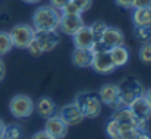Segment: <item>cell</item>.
Returning <instances> with one entry per match:
<instances>
[{
    "instance_id": "obj_1",
    "label": "cell",
    "mask_w": 151,
    "mask_h": 139,
    "mask_svg": "<svg viewBox=\"0 0 151 139\" xmlns=\"http://www.w3.org/2000/svg\"><path fill=\"white\" fill-rule=\"evenodd\" d=\"M60 12L50 4L38 6L32 13V27L35 31H57Z\"/></svg>"
},
{
    "instance_id": "obj_2",
    "label": "cell",
    "mask_w": 151,
    "mask_h": 139,
    "mask_svg": "<svg viewBox=\"0 0 151 139\" xmlns=\"http://www.w3.org/2000/svg\"><path fill=\"white\" fill-rule=\"evenodd\" d=\"M117 91H119V105L129 107L135 100L144 95L145 88L138 79L126 78L117 85Z\"/></svg>"
},
{
    "instance_id": "obj_3",
    "label": "cell",
    "mask_w": 151,
    "mask_h": 139,
    "mask_svg": "<svg viewBox=\"0 0 151 139\" xmlns=\"http://www.w3.org/2000/svg\"><path fill=\"white\" fill-rule=\"evenodd\" d=\"M9 111L15 119H28L35 111V102L25 94L15 95L9 102Z\"/></svg>"
},
{
    "instance_id": "obj_4",
    "label": "cell",
    "mask_w": 151,
    "mask_h": 139,
    "mask_svg": "<svg viewBox=\"0 0 151 139\" xmlns=\"http://www.w3.org/2000/svg\"><path fill=\"white\" fill-rule=\"evenodd\" d=\"M75 102L79 105L82 110L85 119H96L101 113V105L103 102L100 101L99 94L96 92H82L79 94L75 100Z\"/></svg>"
},
{
    "instance_id": "obj_5",
    "label": "cell",
    "mask_w": 151,
    "mask_h": 139,
    "mask_svg": "<svg viewBox=\"0 0 151 139\" xmlns=\"http://www.w3.org/2000/svg\"><path fill=\"white\" fill-rule=\"evenodd\" d=\"M9 35H10L13 47L21 48V50H27V47L34 40L35 29H34V27H31L28 24H16L10 28Z\"/></svg>"
},
{
    "instance_id": "obj_6",
    "label": "cell",
    "mask_w": 151,
    "mask_h": 139,
    "mask_svg": "<svg viewBox=\"0 0 151 139\" xmlns=\"http://www.w3.org/2000/svg\"><path fill=\"white\" fill-rule=\"evenodd\" d=\"M128 108L131 110V113L137 122L138 130H147V125L151 117V107L147 102V100L144 98V95L139 97L138 100H135Z\"/></svg>"
},
{
    "instance_id": "obj_7",
    "label": "cell",
    "mask_w": 151,
    "mask_h": 139,
    "mask_svg": "<svg viewBox=\"0 0 151 139\" xmlns=\"http://www.w3.org/2000/svg\"><path fill=\"white\" fill-rule=\"evenodd\" d=\"M84 19H82V15H78V13H60V22H59V29L72 37L73 34H76L82 27H84Z\"/></svg>"
},
{
    "instance_id": "obj_8",
    "label": "cell",
    "mask_w": 151,
    "mask_h": 139,
    "mask_svg": "<svg viewBox=\"0 0 151 139\" xmlns=\"http://www.w3.org/2000/svg\"><path fill=\"white\" fill-rule=\"evenodd\" d=\"M101 48L104 50H109L111 47L120 46V44H125V35L122 32V29L116 28V27H111V25H107L101 38L99 41H96Z\"/></svg>"
},
{
    "instance_id": "obj_9",
    "label": "cell",
    "mask_w": 151,
    "mask_h": 139,
    "mask_svg": "<svg viewBox=\"0 0 151 139\" xmlns=\"http://www.w3.org/2000/svg\"><path fill=\"white\" fill-rule=\"evenodd\" d=\"M91 67L94 72L100 73V75H110L116 70V66L113 64L109 51L107 50H99L94 51V57L91 62Z\"/></svg>"
},
{
    "instance_id": "obj_10",
    "label": "cell",
    "mask_w": 151,
    "mask_h": 139,
    "mask_svg": "<svg viewBox=\"0 0 151 139\" xmlns=\"http://www.w3.org/2000/svg\"><path fill=\"white\" fill-rule=\"evenodd\" d=\"M59 116H60V119L66 123V126H69V128L82 123L84 119H85L82 110L79 108V105H78L75 101L70 102V104H68V105H65V107H62Z\"/></svg>"
},
{
    "instance_id": "obj_11",
    "label": "cell",
    "mask_w": 151,
    "mask_h": 139,
    "mask_svg": "<svg viewBox=\"0 0 151 139\" xmlns=\"http://www.w3.org/2000/svg\"><path fill=\"white\" fill-rule=\"evenodd\" d=\"M34 40L43 53H49L59 46L60 35L57 34V31H35Z\"/></svg>"
},
{
    "instance_id": "obj_12",
    "label": "cell",
    "mask_w": 151,
    "mask_h": 139,
    "mask_svg": "<svg viewBox=\"0 0 151 139\" xmlns=\"http://www.w3.org/2000/svg\"><path fill=\"white\" fill-rule=\"evenodd\" d=\"M46 126H44V130L53 136L54 139H63L68 133V129L69 126H66V123L60 119L59 114H53L50 117L46 119Z\"/></svg>"
},
{
    "instance_id": "obj_13",
    "label": "cell",
    "mask_w": 151,
    "mask_h": 139,
    "mask_svg": "<svg viewBox=\"0 0 151 139\" xmlns=\"http://www.w3.org/2000/svg\"><path fill=\"white\" fill-rule=\"evenodd\" d=\"M99 97H100V101L104 105H109L111 107L113 110L119 108V91H117V85L114 84H106L103 85L99 91Z\"/></svg>"
},
{
    "instance_id": "obj_14",
    "label": "cell",
    "mask_w": 151,
    "mask_h": 139,
    "mask_svg": "<svg viewBox=\"0 0 151 139\" xmlns=\"http://www.w3.org/2000/svg\"><path fill=\"white\" fill-rule=\"evenodd\" d=\"M93 57H94V51L91 48H79V47H75L72 51V56H70L72 63L81 69L91 67Z\"/></svg>"
},
{
    "instance_id": "obj_15",
    "label": "cell",
    "mask_w": 151,
    "mask_h": 139,
    "mask_svg": "<svg viewBox=\"0 0 151 139\" xmlns=\"http://www.w3.org/2000/svg\"><path fill=\"white\" fill-rule=\"evenodd\" d=\"M72 43L75 47H79V48H93L96 40H94V35H93L90 25H84L76 34H73Z\"/></svg>"
},
{
    "instance_id": "obj_16",
    "label": "cell",
    "mask_w": 151,
    "mask_h": 139,
    "mask_svg": "<svg viewBox=\"0 0 151 139\" xmlns=\"http://www.w3.org/2000/svg\"><path fill=\"white\" fill-rule=\"evenodd\" d=\"M107 51H109V56H110L113 64L116 66V69L125 66V64L129 62V50L125 47V44L111 47V48H109Z\"/></svg>"
},
{
    "instance_id": "obj_17",
    "label": "cell",
    "mask_w": 151,
    "mask_h": 139,
    "mask_svg": "<svg viewBox=\"0 0 151 139\" xmlns=\"http://www.w3.org/2000/svg\"><path fill=\"white\" fill-rule=\"evenodd\" d=\"M93 4V0H69L68 4H65L60 10V13H78L82 15L87 10H90Z\"/></svg>"
},
{
    "instance_id": "obj_18",
    "label": "cell",
    "mask_w": 151,
    "mask_h": 139,
    "mask_svg": "<svg viewBox=\"0 0 151 139\" xmlns=\"http://www.w3.org/2000/svg\"><path fill=\"white\" fill-rule=\"evenodd\" d=\"M132 22L135 27L151 28V10L150 7H134L132 9Z\"/></svg>"
},
{
    "instance_id": "obj_19",
    "label": "cell",
    "mask_w": 151,
    "mask_h": 139,
    "mask_svg": "<svg viewBox=\"0 0 151 139\" xmlns=\"http://www.w3.org/2000/svg\"><path fill=\"white\" fill-rule=\"evenodd\" d=\"M54 110H56V104L54 101L49 98V97H41L37 102H35V111L38 113L40 117L43 119H47L54 114Z\"/></svg>"
},
{
    "instance_id": "obj_20",
    "label": "cell",
    "mask_w": 151,
    "mask_h": 139,
    "mask_svg": "<svg viewBox=\"0 0 151 139\" xmlns=\"http://www.w3.org/2000/svg\"><path fill=\"white\" fill-rule=\"evenodd\" d=\"M12 48H13V44H12V40H10L9 32L0 31V57L4 56V54H7Z\"/></svg>"
},
{
    "instance_id": "obj_21",
    "label": "cell",
    "mask_w": 151,
    "mask_h": 139,
    "mask_svg": "<svg viewBox=\"0 0 151 139\" xmlns=\"http://www.w3.org/2000/svg\"><path fill=\"white\" fill-rule=\"evenodd\" d=\"M138 57L144 64H151V41H147L141 46Z\"/></svg>"
},
{
    "instance_id": "obj_22",
    "label": "cell",
    "mask_w": 151,
    "mask_h": 139,
    "mask_svg": "<svg viewBox=\"0 0 151 139\" xmlns=\"http://www.w3.org/2000/svg\"><path fill=\"white\" fill-rule=\"evenodd\" d=\"M4 135L9 139H22L24 138L22 129H21L18 125H6V128H4Z\"/></svg>"
},
{
    "instance_id": "obj_23",
    "label": "cell",
    "mask_w": 151,
    "mask_h": 139,
    "mask_svg": "<svg viewBox=\"0 0 151 139\" xmlns=\"http://www.w3.org/2000/svg\"><path fill=\"white\" fill-rule=\"evenodd\" d=\"M106 27H107V24L103 22V21H96V22H93V24L90 25V28H91V31H93V35H94V40H96V41H99L101 38V35H103Z\"/></svg>"
},
{
    "instance_id": "obj_24",
    "label": "cell",
    "mask_w": 151,
    "mask_h": 139,
    "mask_svg": "<svg viewBox=\"0 0 151 139\" xmlns=\"http://www.w3.org/2000/svg\"><path fill=\"white\" fill-rule=\"evenodd\" d=\"M135 35L139 41L147 43L151 40V28L147 27H135Z\"/></svg>"
},
{
    "instance_id": "obj_25",
    "label": "cell",
    "mask_w": 151,
    "mask_h": 139,
    "mask_svg": "<svg viewBox=\"0 0 151 139\" xmlns=\"http://www.w3.org/2000/svg\"><path fill=\"white\" fill-rule=\"evenodd\" d=\"M27 50H28V51H29V54H31V56H34V57H38V56L44 54V53L41 51V48L38 47V44L35 43V40H32V41H31V44L27 47Z\"/></svg>"
},
{
    "instance_id": "obj_26",
    "label": "cell",
    "mask_w": 151,
    "mask_h": 139,
    "mask_svg": "<svg viewBox=\"0 0 151 139\" xmlns=\"http://www.w3.org/2000/svg\"><path fill=\"white\" fill-rule=\"evenodd\" d=\"M114 1L119 7H123V9H132L134 7V0H114Z\"/></svg>"
},
{
    "instance_id": "obj_27",
    "label": "cell",
    "mask_w": 151,
    "mask_h": 139,
    "mask_svg": "<svg viewBox=\"0 0 151 139\" xmlns=\"http://www.w3.org/2000/svg\"><path fill=\"white\" fill-rule=\"evenodd\" d=\"M68 1H69V0H50V6L54 7V9H57V10L60 12L62 7H63L65 4H68Z\"/></svg>"
},
{
    "instance_id": "obj_28",
    "label": "cell",
    "mask_w": 151,
    "mask_h": 139,
    "mask_svg": "<svg viewBox=\"0 0 151 139\" xmlns=\"http://www.w3.org/2000/svg\"><path fill=\"white\" fill-rule=\"evenodd\" d=\"M31 139H54L53 136H50L46 130H40V132H37V133H34Z\"/></svg>"
},
{
    "instance_id": "obj_29",
    "label": "cell",
    "mask_w": 151,
    "mask_h": 139,
    "mask_svg": "<svg viewBox=\"0 0 151 139\" xmlns=\"http://www.w3.org/2000/svg\"><path fill=\"white\" fill-rule=\"evenodd\" d=\"M150 6L151 0H134V7H150Z\"/></svg>"
},
{
    "instance_id": "obj_30",
    "label": "cell",
    "mask_w": 151,
    "mask_h": 139,
    "mask_svg": "<svg viewBox=\"0 0 151 139\" xmlns=\"http://www.w3.org/2000/svg\"><path fill=\"white\" fill-rule=\"evenodd\" d=\"M132 139H151V136L147 133V130H138L137 135H135Z\"/></svg>"
},
{
    "instance_id": "obj_31",
    "label": "cell",
    "mask_w": 151,
    "mask_h": 139,
    "mask_svg": "<svg viewBox=\"0 0 151 139\" xmlns=\"http://www.w3.org/2000/svg\"><path fill=\"white\" fill-rule=\"evenodd\" d=\"M4 76H6V64H4L3 59L0 57V82L4 79Z\"/></svg>"
},
{
    "instance_id": "obj_32",
    "label": "cell",
    "mask_w": 151,
    "mask_h": 139,
    "mask_svg": "<svg viewBox=\"0 0 151 139\" xmlns=\"http://www.w3.org/2000/svg\"><path fill=\"white\" fill-rule=\"evenodd\" d=\"M144 98L147 100V102L150 104V107H151V88L145 90V92H144Z\"/></svg>"
},
{
    "instance_id": "obj_33",
    "label": "cell",
    "mask_w": 151,
    "mask_h": 139,
    "mask_svg": "<svg viewBox=\"0 0 151 139\" xmlns=\"http://www.w3.org/2000/svg\"><path fill=\"white\" fill-rule=\"evenodd\" d=\"M4 128H6V123H4V122L0 119V136L4 133Z\"/></svg>"
},
{
    "instance_id": "obj_34",
    "label": "cell",
    "mask_w": 151,
    "mask_h": 139,
    "mask_svg": "<svg viewBox=\"0 0 151 139\" xmlns=\"http://www.w3.org/2000/svg\"><path fill=\"white\" fill-rule=\"evenodd\" d=\"M24 3H27V4H37V3H40V1H43V0H22Z\"/></svg>"
},
{
    "instance_id": "obj_35",
    "label": "cell",
    "mask_w": 151,
    "mask_h": 139,
    "mask_svg": "<svg viewBox=\"0 0 151 139\" xmlns=\"http://www.w3.org/2000/svg\"><path fill=\"white\" fill-rule=\"evenodd\" d=\"M0 139H9V138H7V136H6V135H4V133H3V135H1V136H0Z\"/></svg>"
},
{
    "instance_id": "obj_36",
    "label": "cell",
    "mask_w": 151,
    "mask_h": 139,
    "mask_svg": "<svg viewBox=\"0 0 151 139\" xmlns=\"http://www.w3.org/2000/svg\"><path fill=\"white\" fill-rule=\"evenodd\" d=\"M150 10H151V6H150Z\"/></svg>"
}]
</instances>
